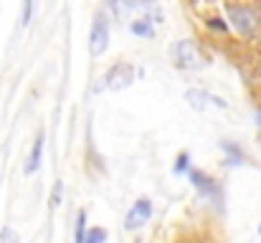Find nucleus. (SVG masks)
Listing matches in <instances>:
<instances>
[{
    "label": "nucleus",
    "mask_w": 261,
    "mask_h": 243,
    "mask_svg": "<svg viewBox=\"0 0 261 243\" xmlns=\"http://www.w3.org/2000/svg\"><path fill=\"white\" fill-rule=\"evenodd\" d=\"M173 59H175V64H177L180 69H185V71H198V69L205 66L203 53H200L198 46H195L193 41H188V38L177 41L173 46Z\"/></svg>",
    "instance_id": "1"
},
{
    "label": "nucleus",
    "mask_w": 261,
    "mask_h": 243,
    "mask_svg": "<svg viewBox=\"0 0 261 243\" xmlns=\"http://www.w3.org/2000/svg\"><path fill=\"white\" fill-rule=\"evenodd\" d=\"M107 48H109V20L104 13H96L91 23V33H89V53L99 59L104 56Z\"/></svg>",
    "instance_id": "2"
},
{
    "label": "nucleus",
    "mask_w": 261,
    "mask_h": 243,
    "mask_svg": "<svg viewBox=\"0 0 261 243\" xmlns=\"http://www.w3.org/2000/svg\"><path fill=\"white\" fill-rule=\"evenodd\" d=\"M228 20L241 36H254L259 28V15L246 5H228Z\"/></svg>",
    "instance_id": "3"
},
{
    "label": "nucleus",
    "mask_w": 261,
    "mask_h": 243,
    "mask_svg": "<svg viewBox=\"0 0 261 243\" xmlns=\"http://www.w3.org/2000/svg\"><path fill=\"white\" fill-rule=\"evenodd\" d=\"M132 81H135V66H132V64H114V66L104 74V79H101V86H99V89L122 91V89H127Z\"/></svg>",
    "instance_id": "4"
},
{
    "label": "nucleus",
    "mask_w": 261,
    "mask_h": 243,
    "mask_svg": "<svg viewBox=\"0 0 261 243\" xmlns=\"http://www.w3.org/2000/svg\"><path fill=\"white\" fill-rule=\"evenodd\" d=\"M190 182L195 185V190H198L205 200L221 203V187H218V182H216L211 175H205V172H200V170H190Z\"/></svg>",
    "instance_id": "5"
},
{
    "label": "nucleus",
    "mask_w": 261,
    "mask_h": 243,
    "mask_svg": "<svg viewBox=\"0 0 261 243\" xmlns=\"http://www.w3.org/2000/svg\"><path fill=\"white\" fill-rule=\"evenodd\" d=\"M150 218H152V203H150V198H140V200L132 203V208H129V213H127V228H129V231H137V228H142Z\"/></svg>",
    "instance_id": "6"
},
{
    "label": "nucleus",
    "mask_w": 261,
    "mask_h": 243,
    "mask_svg": "<svg viewBox=\"0 0 261 243\" xmlns=\"http://www.w3.org/2000/svg\"><path fill=\"white\" fill-rule=\"evenodd\" d=\"M185 101L193 106V109H205L208 106V101H213L216 106H221V109H226V101L221 99V96H211L208 91H203V89H188L185 91Z\"/></svg>",
    "instance_id": "7"
},
{
    "label": "nucleus",
    "mask_w": 261,
    "mask_h": 243,
    "mask_svg": "<svg viewBox=\"0 0 261 243\" xmlns=\"http://www.w3.org/2000/svg\"><path fill=\"white\" fill-rule=\"evenodd\" d=\"M107 10L117 18V20H127L135 13H140V0H107Z\"/></svg>",
    "instance_id": "8"
},
{
    "label": "nucleus",
    "mask_w": 261,
    "mask_h": 243,
    "mask_svg": "<svg viewBox=\"0 0 261 243\" xmlns=\"http://www.w3.org/2000/svg\"><path fill=\"white\" fill-rule=\"evenodd\" d=\"M43 145H46V134L38 132L36 140H33V147H31V155H28V165H25V172L33 175L38 167H41V157H43Z\"/></svg>",
    "instance_id": "9"
},
{
    "label": "nucleus",
    "mask_w": 261,
    "mask_h": 243,
    "mask_svg": "<svg viewBox=\"0 0 261 243\" xmlns=\"http://www.w3.org/2000/svg\"><path fill=\"white\" fill-rule=\"evenodd\" d=\"M155 20H150L147 15H140L137 20H129V31L140 38H155Z\"/></svg>",
    "instance_id": "10"
},
{
    "label": "nucleus",
    "mask_w": 261,
    "mask_h": 243,
    "mask_svg": "<svg viewBox=\"0 0 261 243\" xmlns=\"http://www.w3.org/2000/svg\"><path fill=\"white\" fill-rule=\"evenodd\" d=\"M140 15H147L155 23H163V8L155 0H140Z\"/></svg>",
    "instance_id": "11"
},
{
    "label": "nucleus",
    "mask_w": 261,
    "mask_h": 243,
    "mask_svg": "<svg viewBox=\"0 0 261 243\" xmlns=\"http://www.w3.org/2000/svg\"><path fill=\"white\" fill-rule=\"evenodd\" d=\"M87 238V210H79L76 215V243H84Z\"/></svg>",
    "instance_id": "12"
},
{
    "label": "nucleus",
    "mask_w": 261,
    "mask_h": 243,
    "mask_svg": "<svg viewBox=\"0 0 261 243\" xmlns=\"http://www.w3.org/2000/svg\"><path fill=\"white\" fill-rule=\"evenodd\" d=\"M221 147H223V152H228V155H231V165H241V160H244V152H241L236 145H231V142H223Z\"/></svg>",
    "instance_id": "13"
},
{
    "label": "nucleus",
    "mask_w": 261,
    "mask_h": 243,
    "mask_svg": "<svg viewBox=\"0 0 261 243\" xmlns=\"http://www.w3.org/2000/svg\"><path fill=\"white\" fill-rule=\"evenodd\" d=\"M33 8H36V0H23V13H20V23L28 25L31 18H33Z\"/></svg>",
    "instance_id": "14"
},
{
    "label": "nucleus",
    "mask_w": 261,
    "mask_h": 243,
    "mask_svg": "<svg viewBox=\"0 0 261 243\" xmlns=\"http://www.w3.org/2000/svg\"><path fill=\"white\" fill-rule=\"evenodd\" d=\"M107 241V231L104 228H94V231H89L87 238H84V243H101Z\"/></svg>",
    "instance_id": "15"
},
{
    "label": "nucleus",
    "mask_w": 261,
    "mask_h": 243,
    "mask_svg": "<svg viewBox=\"0 0 261 243\" xmlns=\"http://www.w3.org/2000/svg\"><path fill=\"white\" fill-rule=\"evenodd\" d=\"M208 25H211L213 31H221V33H226V31H228V25H226L221 18H211V20H208Z\"/></svg>",
    "instance_id": "16"
},
{
    "label": "nucleus",
    "mask_w": 261,
    "mask_h": 243,
    "mask_svg": "<svg viewBox=\"0 0 261 243\" xmlns=\"http://www.w3.org/2000/svg\"><path fill=\"white\" fill-rule=\"evenodd\" d=\"M188 162H190V155H188V152H185V155H180V157H177V165H175V172L188 170Z\"/></svg>",
    "instance_id": "17"
},
{
    "label": "nucleus",
    "mask_w": 261,
    "mask_h": 243,
    "mask_svg": "<svg viewBox=\"0 0 261 243\" xmlns=\"http://www.w3.org/2000/svg\"><path fill=\"white\" fill-rule=\"evenodd\" d=\"M59 203H61V182H56V187H54V198H51V205H54V208H59Z\"/></svg>",
    "instance_id": "18"
},
{
    "label": "nucleus",
    "mask_w": 261,
    "mask_h": 243,
    "mask_svg": "<svg viewBox=\"0 0 261 243\" xmlns=\"http://www.w3.org/2000/svg\"><path fill=\"white\" fill-rule=\"evenodd\" d=\"M0 241H18V236H15L13 231L5 228V231H0Z\"/></svg>",
    "instance_id": "19"
},
{
    "label": "nucleus",
    "mask_w": 261,
    "mask_h": 243,
    "mask_svg": "<svg viewBox=\"0 0 261 243\" xmlns=\"http://www.w3.org/2000/svg\"><path fill=\"white\" fill-rule=\"evenodd\" d=\"M259 233H261V226H259Z\"/></svg>",
    "instance_id": "20"
}]
</instances>
